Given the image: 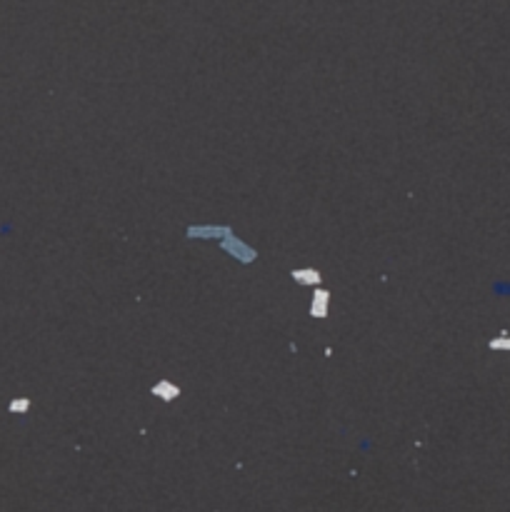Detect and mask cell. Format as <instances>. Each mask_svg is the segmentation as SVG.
Returning <instances> with one entry per match:
<instances>
[{
  "label": "cell",
  "mask_w": 510,
  "mask_h": 512,
  "mask_svg": "<svg viewBox=\"0 0 510 512\" xmlns=\"http://www.w3.org/2000/svg\"><path fill=\"white\" fill-rule=\"evenodd\" d=\"M155 392H158L163 400H173V397H178V387L168 385V383H158V385H155Z\"/></svg>",
  "instance_id": "1"
},
{
  "label": "cell",
  "mask_w": 510,
  "mask_h": 512,
  "mask_svg": "<svg viewBox=\"0 0 510 512\" xmlns=\"http://www.w3.org/2000/svg\"><path fill=\"white\" fill-rule=\"evenodd\" d=\"M325 305H328V292H318V295L313 297V312L325 315Z\"/></svg>",
  "instance_id": "2"
},
{
  "label": "cell",
  "mask_w": 510,
  "mask_h": 512,
  "mask_svg": "<svg viewBox=\"0 0 510 512\" xmlns=\"http://www.w3.org/2000/svg\"><path fill=\"white\" fill-rule=\"evenodd\" d=\"M490 348H495V350H510V335H500V337L490 340Z\"/></svg>",
  "instance_id": "3"
},
{
  "label": "cell",
  "mask_w": 510,
  "mask_h": 512,
  "mask_svg": "<svg viewBox=\"0 0 510 512\" xmlns=\"http://www.w3.org/2000/svg\"><path fill=\"white\" fill-rule=\"evenodd\" d=\"M300 282H318V272H298L295 275Z\"/></svg>",
  "instance_id": "4"
},
{
  "label": "cell",
  "mask_w": 510,
  "mask_h": 512,
  "mask_svg": "<svg viewBox=\"0 0 510 512\" xmlns=\"http://www.w3.org/2000/svg\"><path fill=\"white\" fill-rule=\"evenodd\" d=\"M28 407V400H15L13 402V410H25Z\"/></svg>",
  "instance_id": "5"
}]
</instances>
